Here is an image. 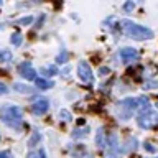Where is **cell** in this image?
<instances>
[{
    "label": "cell",
    "mask_w": 158,
    "mask_h": 158,
    "mask_svg": "<svg viewBox=\"0 0 158 158\" xmlns=\"http://www.w3.org/2000/svg\"><path fill=\"white\" fill-rule=\"evenodd\" d=\"M120 30L127 36H130L133 40H138V41H143V40H152L155 35L148 27H143V25H138L132 20H122L120 22Z\"/></svg>",
    "instance_id": "cell-1"
},
{
    "label": "cell",
    "mask_w": 158,
    "mask_h": 158,
    "mask_svg": "<svg viewBox=\"0 0 158 158\" xmlns=\"http://www.w3.org/2000/svg\"><path fill=\"white\" fill-rule=\"evenodd\" d=\"M0 120H2L5 125H8L10 128H15V130H20L23 125V114L22 109L17 106H7L0 110Z\"/></svg>",
    "instance_id": "cell-2"
},
{
    "label": "cell",
    "mask_w": 158,
    "mask_h": 158,
    "mask_svg": "<svg viewBox=\"0 0 158 158\" xmlns=\"http://www.w3.org/2000/svg\"><path fill=\"white\" fill-rule=\"evenodd\" d=\"M137 110H138V99H133V97L122 99L115 106V115L120 120H128L132 117V114Z\"/></svg>",
    "instance_id": "cell-3"
},
{
    "label": "cell",
    "mask_w": 158,
    "mask_h": 158,
    "mask_svg": "<svg viewBox=\"0 0 158 158\" xmlns=\"http://www.w3.org/2000/svg\"><path fill=\"white\" fill-rule=\"evenodd\" d=\"M137 123H138L140 128H155L158 125V112L148 110V112L138 114Z\"/></svg>",
    "instance_id": "cell-4"
},
{
    "label": "cell",
    "mask_w": 158,
    "mask_h": 158,
    "mask_svg": "<svg viewBox=\"0 0 158 158\" xmlns=\"http://www.w3.org/2000/svg\"><path fill=\"white\" fill-rule=\"evenodd\" d=\"M77 76L82 82H92L94 81V73L92 68L89 66L87 61H79L77 64Z\"/></svg>",
    "instance_id": "cell-5"
},
{
    "label": "cell",
    "mask_w": 158,
    "mask_h": 158,
    "mask_svg": "<svg viewBox=\"0 0 158 158\" xmlns=\"http://www.w3.org/2000/svg\"><path fill=\"white\" fill-rule=\"evenodd\" d=\"M18 73H20V76H22L23 79H27V81H36V79H38V77H36V71H35V68H33L30 63H27V61L20 63Z\"/></svg>",
    "instance_id": "cell-6"
},
{
    "label": "cell",
    "mask_w": 158,
    "mask_h": 158,
    "mask_svg": "<svg viewBox=\"0 0 158 158\" xmlns=\"http://www.w3.org/2000/svg\"><path fill=\"white\" fill-rule=\"evenodd\" d=\"M118 58H120V61L123 64H132V63L138 61V53L133 48H122L118 51Z\"/></svg>",
    "instance_id": "cell-7"
},
{
    "label": "cell",
    "mask_w": 158,
    "mask_h": 158,
    "mask_svg": "<svg viewBox=\"0 0 158 158\" xmlns=\"http://www.w3.org/2000/svg\"><path fill=\"white\" fill-rule=\"evenodd\" d=\"M31 112L35 114V115H43V114H46L48 112V109H49V101L48 99H36L33 104H31Z\"/></svg>",
    "instance_id": "cell-8"
},
{
    "label": "cell",
    "mask_w": 158,
    "mask_h": 158,
    "mask_svg": "<svg viewBox=\"0 0 158 158\" xmlns=\"http://www.w3.org/2000/svg\"><path fill=\"white\" fill-rule=\"evenodd\" d=\"M96 143L101 148H109V143H110V133H107L104 128H99V132L96 133Z\"/></svg>",
    "instance_id": "cell-9"
},
{
    "label": "cell",
    "mask_w": 158,
    "mask_h": 158,
    "mask_svg": "<svg viewBox=\"0 0 158 158\" xmlns=\"http://www.w3.org/2000/svg\"><path fill=\"white\" fill-rule=\"evenodd\" d=\"M35 84H36V89H51L54 86V82L51 79H46V77H38L35 81Z\"/></svg>",
    "instance_id": "cell-10"
},
{
    "label": "cell",
    "mask_w": 158,
    "mask_h": 158,
    "mask_svg": "<svg viewBox=\"0 0 158 158\" xmlns=\"http://www.w3.org/2000/svg\"><path fill=\"white\" fill-rule=\"evenodd\" d=\"M13 89L17 92H22V94H31V92H35V87L27 86V84H22V82H15L13 84Z\"/></svg>",
    "instance_id": "cell-11"
},
{
    "label": "cell",
    "mask_w": 158,
    "mask_h": 158,
    "mask_svg": "<svg viewBox=\"0 0 158 158\" xmlns=\"http://www.w3.org/2000/svg\"><path fill=\"white\" fill-rule=\"evenodd\" d=\"M40 73H41L43 76L49 77V76H54V74H58V68H56V66H44V68L40 69Z\"/></svg>",
    "instance_id": "cell-12"
},
{
    "label": "cell",
    "mask_w": 158,
    "mask_h": 158,
    "mask_svg": "<svg viewBox=\"0 0 158 158\" xmlns=\"http://www.w3.org/2000/svg\"><path fill=\"white\" fill-rule=\"evenodd\" d=\"M10 41H12L13 46H20V44H22V33H20V31H15V33L12 35V38H10Z\"/></svg>",
    "instance_id": "cell-13"
},
{
    "label": "cell",
    "mask_w": 158,
    "mask_h": 158,
    "mask_svg": "<svg viewBox=\"0 0 158 158\" xmlns=\"http://www.w3.org/2000/svg\"><path fill=\"white\" fill-rule=\"evenodd\" d=\"M27 158H46V155H44L43 150H36V152H30Z\"/></svg>",
    "instance_id": "cell-14"
},
{
    "label": "cell",
    "mask_w": 158,
    "mask_h": 158,
    "mask_svg": "<svg viewBox=\"0 0 158 158\" xmlns=\"http://www.w3.org/2000/svg\"><path fill=\"white\" fill-rule=\"evenodd\" d=\"M10 59H12V53L2 49V51H0V63H7V61H10Z\"/></svg>",
    "instance_id": "cell-15"
},
{
    "label": "cell",
    "mask_w": 158,
    "mask_h": 158,
    "mask_svg": "<svg viewBox=\"0 0 158 158\" xmlns=\"http://www.w3.org/2000/svg\"><path fill=\"white\" fill-rule=\"evenodd\" d=\"M68 59H69V53L68 51H61L56 56V63H66Z\"/></svg>",
    "instance_id": "cell-16"
},
{
    "label": "cell",
    "mask_w": 158,
    "mask_h": 158,
    "mask_svg": "<svg viewBox=\"0 0 158 158\" xmlns=\"http://www.w3.org/2000/svg\"><path fill=\"white\" fill-rule=\"evenodd\" d=\"M59 115H61V118H63V120H66V122L73 120V117H71V112H68L66 109H63V110L59 112Z\"/></svg>",
    "instance_id": "cell-17"
},
{
    "label": "cell",
    "mask_w": 158,
    "mask_h": 158,
    "mask_svg": "<svg viewBox=\"0 0 158 158\" xmlns=\"http://www.w3.org/2000/svg\"><path fill=\"white\" fill-rule=\"evenodd\" d=\"M33 22V17H25V18H20L17 23H22V25H30Z\"/></svg>",
    "instance_id": "cell-18"
},
{
    "label": "cell",
    "mask_w": 158,
    "mask_h": 158,
    "mask_svg": "<svg viewBox=\"0 0 158 158\" xmlns=\"http://www.w3.org/2000/svg\"><path fill=\"white\" fill-rule=\"evenodd\" d=\"M40 138H41V135H40V133H35V137L31 138V140H30V147H35V142L40 140Z\"/></svg>",
    "instance_id": "cell-19"
},
{
    "label": "cell",
    "mask_w": 158,
    "mask_h": 158,
    "mask_svg": "<svg viewBox=\"0 0 158 158\" xmlns=\"http://www.w3.org/2000/svg\"><path fill=\"white\" fill-rule=\"evenodd\" d=\"M0 158H13V156L8 150H5V152H0Z\"/></svg>",
    "instance_id": "cell-20"
},
{
    "label": "cell",
    "mask_w": 158,
    "mask_h": 158,
    "mask_svg": "<svg viewBox=\"0 0 158 158\" xmlns=\"http://www.w3.org/2000/svg\"><path fill=\"white\" fill-rule=\"evenodd\" d=\"M133 7H135V3H133V2H127L125 5H123V10H127V12H128V10H133Z\"/></svg>",
    "instance_id": "cell-21"
},
{
    "label": "cell",
    "mask_w": 158,
    "mask_h": 158,
    "mask_svg": "<svg viewBox=\"0 0 158 158\" xmlns=\"http://www.w3.org/2000/svg\"><path fill=\"white\" fill-rule=\"evenodd\" d=\"M143 147H145V150H148V152H155V150H156V148L153 147L150 142H147V143H145V145H143Z\"/></svg>",
    "instance_id": "cell-22"
},
{
    "label": "cell",
    "mask_w": 158,
    "mask_h": 158,
    "mask_svg": "<svg viewBox=\"0 0 158 158\" xmlns=\"http://www.w3.org/2000/svg\"><path fill=\"white\" fill-rule=\"evenodd\" d=\"M7 92H8V87L5 86V84L0 82V94H7Z\"/></svg>",
    "instance_id": "cell-23"
},
{
    "label": "cell",
    "mask_w": 158,
    "mask_h": 158,
    "mask_svg": "<svg viewBox=\"0 0 158 158\" xmlns=\"http://www.w3.org/2000/svg\"><path fill=\"white\" fill-rule=\"evenodd\" d=\"M155 86H156L155 81H152V82H148V84H143V87H145V89H148V87H155Z\"/></svg>",
    "instance_id": "cell-24"
},
{
    "label": "cell",
    "mask_w": 158,
    "mask_h": 158,
    "mask_svg": "<svg viewBox=\"0 0 158 158\" xmlns=\"http://www.w3.org/2000/svg\"><path fill=\"white\" fill-rule=\"evenodd\" d=\"M109 73H110L109 68H101V74H109Z\"/></svg>",
    "instance_id": "cell-25"
},
{
    "label": "cell",
    "mask_w": 158,
    "mask_h": 158,
    "mask_svg": "<svg viewBox=\"0 0 158 158\" xmlns=\"http://www.w3.org/2000/svg\"><path fill=\"white\" fill-rule=\"evenodd\" d=\"M104 158H117V156H115V153H114V152H110V153H107Z\"/></svg>",
    "instance_id": "cell-26"
}]
</instances>
